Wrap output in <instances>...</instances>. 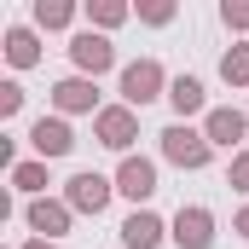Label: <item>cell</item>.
<instances>
[{
    "label": "cell",
    "instance_id": "9",
    "mask_svg": "<svg viewBox=\"0 0 249 249\" xmlns=\"http://www.w3.org/2000/svg\"><path fill=\"white\" fill-rule=\"evenodd\" d=\"M122 244L127 249H157V244H162V220L145 214V209H133V214L122 220Z\"/></svg>",
    "mask_w": 249,
    "mask_h": 249
},
{
    "label": "cell",
    "instance_id": "21",
    "mask_svg": "<svg viewBox=\"0 0 249 249\" xmlns=\"http://www.w3.org/2000/svg\"><path fill=\"white\" fill-rule=\"evenodd\" d=\"M220 18H226L232 29H249V6H232V0H226V6H220Z\"/></svg>",
    "mask_w": 249,
    "mask_h": 249
},
{
    "label": "cell",
    "instance_id": "8",
    "mask_svg": "<svg viewBox=\"0 0 249 249\" xmlns=\"http://www.w3.org/2000/svg\"><path fill=\"white\" fill-rule=\"evenodd\" d=\"M29 145H35L41 157H64V151L75 145V133H70V127L58 122V116H41V122L29 127Z\"/></svg>",
    "mask_w": 249,
    "mask_h": 249
},
{
    "label": "cell",
    "instance_id": "4",
    "mask_svg": "<svg viewBox=\"0 0 249 249\" xmlns=\"http://www.w3.org/2000/svg\"><path fill=\"white\" fill-rule=\"evenodd\" d=\"M174 244H180V249H209V244H214V214L197 209V203L180 209V214H174Z\"/></svg>",
    "mask_w": 249,
    "mask_h": 249
},
{
    "label": "cell",
    "instance_id": "18",
    "mask_svg": "<svg viewBox=\"0 0 249 249\" xmlns=\"http://www.w3.org/2000/svg\"><path fill=\"white\" fill-rule=\"evenodd\" d=\"M23 110V87L18 81H0V116H18Z\"/></svg>",
    "mask_w": 249,
    "mask_h": 249
},
{
    "label": "cell",
    "instance_id": "7",
    "mask_svg": "<svg viewBox=\"0 0 249 249\" xmlns=\"http://www.w3.org/2000/svg\"><path fill=\"white\" fill-rule=\"evenodd\" d=\"M93 127H99V139H105L110 151H127V145H133V133H139V122H133V110H127V105L99 110V116H93Z\"/></svg>",
    "mask_w": 249,
    "mask_h": 249
},
{
    "label": "cell",
    "instance_id": "6",
    "mask_svg": "<svg viewBox=\"0 0 249 249\" xmlns=\"http://www.w3.org/2000/svg\"><path fill=\"white\" fill-rule=\"evenodd\" d=\"M116 191L133 197V203H145V197L157 191V162H145V157H122V168H116Z\"/></svg>",
    "mask_w": 249,
    "mask_h": 249
},
{
    "label": "cell",
    "instance_id": "11",
    "mask_svg": "<svg viewBox=\"0 0 249 249\" xmlns=\"http://www.w3.org/2000/svg\"><path fill=\"white\" fill-rule=\"evenodd\" d=\"M29 226H35L41 238H58L64 226H70V209H64V203H47V197H35V203H29Z\"/></svg>",
    "mask_w": 249,
    "mask_h": 249
},
{
    "label": "cell",
    "instance_id": "3",
    "mask_svg": "<svg viewBox=\"0 0 249 249\" xmlns=\"http://www.w3.org/2000/svg\"><path fill=\"white\" fill-rule=\"evenodd\" d=\"M110 180H105V174H93V168H87V174H75V180H70V186H64V197H70V209H81V214H99V209H105V203H110Z\"/></svg>",
    "mask_w": 249,
    "mask_h": 249
},
{
    "label": "cell",
    "instance_id": "22",
    "mask_svg": "<svg viewBox=\"0 0 249 249\" xmlns=\"http://www.w3.org/2000/svg\"><path fill=\"white\" fill-rule=\"evenodd\" d=\"M232 186L249 191V151H244V157H232Z\"/></svg>",
    "mask_w": 249,
    "mask_h": 249
},
{
    "label": "cell",
    "instance_id": "23",
    "mask_svg": "<svg viewBox=\"0 0 249 249\" xmlns=\"http://www.w3.org/2000/svg\"><path fill=\"white\" fill-rule=\"evenodd\" d=\"M238 232H244V238H249V209H244V214H238Z\"/></svg>",
    "mask_w": 249,
    "mask_h": 249
},
{
    "label": "cell",
    "instance_id": "24",
    "mask_svg": "<svg viewBox=\"0 0 249 249\" xmlns=\"http://www.w3.org/2000/svg\"><path fill=\"white\" fill-rule=\"evenodd\" d=\"M23 249H53V244H47V238H35V244H23Z\"/></svg>",
    "mask_w": 249,
    "mask_h": 249
},
{
    "label": "cell",
    "instance_id": "10",
    "mask_svg": "<svg viewBox=\"0 0 249 249\" xmlns=\"http://www.w3.org/2000/svg\"><path fill=\"white\" fill-rule=\"evenodd\" d=\"M53 105H58V110H93V105H99V87H93L87 75H70V81L53 87Z\"/></svg>",
    "mask_w": 249,
    "mask_h": 249
},
{
    "label": "cell",
    "instance_id": "5",
    "mask_svg": "<svg viewBox=\"0 0 249 249\" xmlns=\"http://www.w3.org/2000/svg\"><path fill=\"white\" fill-rule=\"evenodd\" d=\"M70 58H75V70H87V75H99V70H110V64H116V47H110L105 35H93V29H81V35L70 41Z\"/></svg>",
    "mask_w": 249,
    "mask_h": 249
},
{
    "label": "cell",
    "instance_id": "16",
    "mask_svg": "<svg viewBox=\"0 0 249 249\" xmlns=\"http://www.w3.org/2000/svg\"><path fill=\"white\" fill-rule=\"evenodd\" d=\"M12 186L18 191H41L47 186V162H18V168H12Z\"/></svg>",
    "mask_w": 249,
    "mask_h": 249
},
{
    "label": "cell",
    "instance_id": "15",
    "mask_svg": "<svg viewBox=\"0 0 249 249\" xmlns=\"http://www.w3.org/2000/svg\"><path fill=\"white\" fill-rule=\"evenodd\" d=\"M75 18V6H64V0H35V23L41 29H64Z\"/></svg>",
    "mask_w": 249,
    "mask_h": 249
},
{
    "label": "cell",
    "instance_id": "17",
    "mask_svg": "<svg viewBox=\"0 0 249 249\" xmlns=\"http://www.w3.org/2000/svg\"><path fill=\"white\" fill-rule=\"evenodd\" d=\"M220 75H226V81H249V47H232V53L220 58Z\"/></svg>",
    "mask_w": 249,
    "mask_h": 249
},
{
    "label": "cell",
    "instance_id": "20",
    "mask_svg": "<svg viewBox=\"0 0 249 249\" xmlns=\"http://www.w3.org/2000/svg\"><path fill=\"white\" fill-rule=\"evenodd\" d=\"M139 18H145V23H168V18H174V6H168V0H157V6H139Z\"/></svg>",
    "mask_w": 249,
    "mask_h": 249
},
{
    "label": "cell",
    "instance_id": "13",
    "mask_svg": "<svg viewBox=\"0 0 249 249\" xmlns=\"http://www.w3.org/2000/svg\"><path fill=\"white\" fill-rule=\"evenodd\" d=\"M168 105H174L180 116H197V110H203V81H197V75H174V81H168Z\"/></svg>",
    "mask_w": 249,
    "mask_h": 249
},
{
    "label": "cell",
    "instance_id": "19",
    "mask_svg": "<svg viewBox=\"0 0 249 249\" xmlns=\"http://www.w3.org/2000/svg\"><path fill=\"white\" fill-rule=\"evenodd\" d=\"M87 18H93V23H105V29H110V23H122V18H127V6H116V0H99V6H93V12H87Z\"/></svg>",
    "mask_w": 249,
    "mask_h": 249
},
{
    "label": "cell",
    "instance_id": "14",
    "mask_svg": "<svg viewBox=\"0 0 249 249\" xmlns=\"http://www.w3.org/2000/svg\"><path fill=\"white\" fill-rule=\"evenodd\" d=\"M6 58L18 64V70H23V64H35V58H41L35 35H29V29H12V35H6Z\"/></svg>",
    "mask_w": 249,
    "mask_h": 249
},
{
    "label": "cell",
    "instance_id": "2",
    "mask_svg": "<svg viewBox=\"0 0 249 249\" xmlns=\"http://www.w3.org/2000/svg\"><path fill=\"white\" fill-rule=\"evenodd\" d=\"M157 93H162V64H157V58H139V64H127V70H122V99H127V110L151 105Z\"/></svg>",
    "mask_w": 249,
    "mask_h": 249
},
{
    "label": "cell",
    "instance_id": "1",
    "mask_svg": "<svg viewBox=\"0 0 249 249\" xmlns=\"http://www.w3.org/2000/svg\"><path fill=\"white\" fill-rule=\"evenodd\" d=\"M209 151H214L209 133H197V127H186V122L162 127V157H168V162H180V168H203Z\"/></svg>",
    "mask_w": 249,
    "mask_h": 249
},
{
    "label": "cell",
    "instance_id": "12",
    "mask_svg": "<svg viewBox=\"0 0 249 249\" xmlns=\"http://www.w3.org/2000/svg\"><path fill=\"white\" fill-rule=\"evenodd\" d=\"M203 133H209V145H238L244 139V110H209Z\"/></svg>",
    "mask_w": 249,
    "mask_h": 249
}]
</instances>
